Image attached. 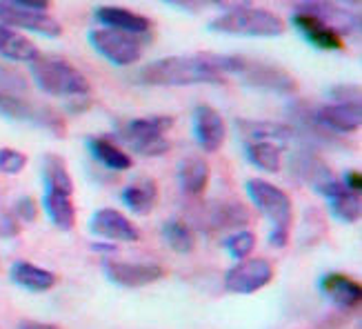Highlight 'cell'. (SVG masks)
<instances>
[{"mask_svg": "<svg viewBox=\"0 0 362 329\" xmlns=\"http://www.w3.org/2000/svg\"><path fill=\"white\" fill-rule=\"evenodd\" d=\"M243 56L229 54H194L169 56L153 60L138 71V83L149 87H187V85H216L225 83L229 74L238 76L243 69Z\"/></svg>", "mask_w": 362, "mask_h": 329, "instance_id": "obj_1", "label": "cell"}, {"mask_svg": "<svg viewBox=\"0 0 362 329\" xmlns=\"http://www.w3.org/2000/svg\"><path fill=\"white\" fill-rule=\"evenodd\" d=\"M245 187L251 202L272 221L269 245H274L276 249L287 247L291 223H293V202L289 194L285 190H280L278 185L267 183L262 178H251L247 180Z\"/></svg>", "mask_w": 362, "mask_h": 329, "instance_id": "obj_2", "label": "cell"}, {"mask_svg": "<svg viewBox=\"0 0 362 329\" xmlns=\"http://www.w3.org/2000/svg\"><path fill=\"white\" fill-rule=\"evenodd\" d=\"M31 65V78L40 91L49 96H67V98H85L91 91L87 76L76 69L71 62L58 56H38Z\"/></svg>", "mask_w": 362, "mask_h": 329, "instance_id": "obj_3", "label": "cell"}, {"mask_svg": "<svg viewBox=\"0 0 362 329\" xmlns=\"http://www.w3.org/2000/svg\"><path fill=\"white\" fill-rule=\"evenodd\" d=\"M211 31L227 36H247V38H278L285 31V23L280 16L260 7H240L225 11L209 23Z\"/></svg>", "mask_w": 362, "mask_h": 329, "instance_id": "obj_4", "label": "cell"}, {"mask_svg": "<svg viewBox=\"0 0 362 329\" xmlns=\"http://www.w3.org/2000/svg\"><path fill=\"white\" fill-rule=\"evenodd\" d=\"M174 127L171 116H147V118H132L118 127V138L129 149L140 156H163L171 149L167 132Z\"/></svg>", "mask_w": 362, "mask_h": 329, "instance_id": "obj_5", "label": "cell"}, {"mask_svg": "<svg viewBox=\"0 0 362 329\" xmlns=\"http://www.w3.org/2000/svg\"><path fill=\"white\" fill-rule=\"evenodd\" d=\"M0 116H5L9 120H18V122L38 125V127L52 132L54 136H60V138L67 134V125L56 109L21 98L18 93L0 91Z\"/></svg>", "mask_w": 362, "mask_h": 329, "instance_id": "obj_6", "label": "cell"}, {"mask_svg": "<svg viewBox=\"0 0 362 329\" xmlns=\"http://www.w3.org/2000/svg\"><path fill=\"white\" fill-rule=\"evenodd\" d=\"M89 42L105 60L114 62L118 67H132L143 56L140 38L122 34L116 29H93L89 31Z\"/></svg>", "mask_w": 362, "mask_h": 329, "instance_id": "obj_7", "label": "cell"}, {"mask_svg": "<svg viewBox=\"0 0 362 329\" xmlns=\"http://www.w3.org/2000/svg\"><path fill=\"white\" fill-rule=\"evenodd\" d=\"M240 81L254 89H262V91H274V93H282V96H289V93L298 91V81L278 65H272V62H260V60H249L245 58L243 69H240Z\"/></svg>", "mask_w": 362, "mask_h": 329, "instance_id": "obj_8", "label": "cell"}, {"mask_svg": "<svg viewBox=\"0 0 362 329\" xmlns=\"http://www.w3.org/2000/svg\"><path fill=\"white\" fill-rule=\"evenodd\" d=\"M251 221L249 209L238 200H216L207 202L196 212V225L207 231H225V229H238L247 227Z\"/></svg>", "mask_w": 362, "mask_h": 329, "instance_id": "obj_9", "label": "cell"}, {"mask_svg": "<svg viewBox=\"0 0 362 329\" xmlns=\"http://www.w3.org/2000/svg\"><path fill=\"white\" fill-rule=\"evenodd\" d=\"M274 280V265L267 258H243L225 274V289L231 294H254Z\"/></svg>", "mask_w": 362, "mask_h": 329, "instance_id": "obj_10", "label": "cell"}, {"mask_svg": "<svg viewBox=\"0 0 362 329\" xmlns=\"http://www.w3.org/2000/svg\"><path fill=\"white\" fill-rule=\"evenodd\" d=\"M105 276L120 287H147L158 283L165 270L156 262H134V260H105Z\"/></svg>", "mask_w": 362, "mask_h": 329, "instance_id": "obj_11", "label": "cell"}, {"mask_svg": "<svg viewBox=\"0 0 362 329\" xmlns=\"http://www.w3.org/2000/svg\"><path fill=\"white\" fill-rule=\"evenodd\" d=\"M0 25L11 27L16 31H21V29L34 31V34L45 36V38H60L62 36V25L47 11L0 5Z\"/></svg>", "mask_w": 362, "mask_h": 329, "instance_id": "obj_12", "label": "cell"}, {"mask_svg": "<svg viewBox=\"0 0 362 329\" xmlns=\"http://www.w3.org/2000/svg\"><path fill=\"white\" fill-rule=\"evenodd\" d=\"M194 136L202 151L214 154L225 145L227 140V122L209 105H198L194 109Z\"/></svg>", "mask_w": 362, "mask_h": 329, "instance_id": "obj_13", "label": "cell"}, {"mask_svg": "<svg viewBox=\"0 0 362 329\" xmlns=\"http://www.w3.org/2000/svg\"><path fill=\"white\" fill-rule=\"evenodd\" d=\"M89 229L91 233H96V236L112 241V243H138L140 241V231L129 218L120 214L118 209H109V207L98 209L91 216Z\"/></svg>", "mask_w": 362, "mask_h": 329, "instance_id": "obj_14", "label": "cell"}, {"mask_svg": "<svg viewBox=\"0 0 362 329\" xmlns=\"http://www.w3.org/2000/svg\"><path fill=\"white\" fill-rule=\"evenodd\" d=\"M300 9L320 18L327 27H332L340 38L360 34V16H356L354 11L344 9L336 3H329V0H309Z\"/></svg>", "mask_w": 362, "mask_h": 329, "instance_id": "obj_15", "label": "cell"}, {"mask_svg": "<svg viewBox=\"0 0 362 329\" xmlns=\"http://www.w3.org/2000/svg\"><path fill=\"white\" fill-rule=\"evenodd\" d=\"M313 116L327 132L334 134H351L362 125L360 103H332L313 109Z\"/></svg>", "mask_w": 362, "mask_h": 329, "instance_id": "obj_16", "label": "cell"}, {"mask_svg": "<svg viewBox=\"0 0 362 329\" xmlns=\"http://www.w3.org/2000/svg\"><path fill=\"white\" fill-rule=\"evenodd\" d=\"M293 25L313 47H318V50H325V52H340L342 50V38L332 27H327L320 18H316L313 13L305 11V9L296 11Z\"/></svg>", "mask_w": 362, "mask_h": 329, "instance_id": "obj_17", "label": "cell"}, {"mask_svg": "<svg viewBox=\"0 0 362 329\" xmlns=\"http://www.w3.org/2000/svg\"><path fill=\"white\" fill-rule=\"evenodd\" d=\"M318 194H322L329 205H332V212L336 218L344 223H358L360 214H362V205H360V194L349 192L338 178H332L329 183H325Z\"/></svg>", "mask_w": 362, "mask_h": 329, "instance_id": "obj_18", "label": "cell"}, {"mask_svg": "<svg viewBox=\"0 0 362 329\" xmlns=\"http://www.w3.org/2000/svg\"><path fill=\"white\" fill-rule=\"evenodd\" d=\"M96 18L107 25V29H116L122 31V34H129V36H147L151 23L145 16H140L132 9H124V7H98L96 9Z\"/></svg>", "mask_w": 362, "mask_h": 329, "instance_id": "obj_19", "label": "cell"}, {"mask_svg": "<svg viewBox=\"0 0 362 329\" xmlns=\"http://www.w3.org/2000/svg\"><path fill=\"white\" fill-rule=\"evenodd\" d=\"M325 296L342 309H356L362 301V285L344 274H327L320 280Z\"/></svg>", "mask_w": 362, "mask_h": 329, "instance_id": "obj_20", "label": "cell"}, {"mask_svg": "<svg viewBox=\"0 0 362 329\" xmlns=\"http://www.w3.org/2000/svg\"><path fill=\"white\" fill-rule=\"evenodd\" d=\"M235 127H238L240 136L247 138L249 143L254 140H269V143L285 145L291 138H296V132L291 125L285 122H269V120H235Z\"/></svg>", "mask_w": 362, "mask_h": 329, "instance_id": "obj_21", "label": "cell"}, {"mask_svg": "<svg viewBox=\"0 0 362 329\" xmlns=\"http://www.w3.org/2000/svg\"><path fill=\"white\" fill-rule=\"evenodd\" d=\"M9 276L16 285L27 292H49L58 283V276L54 272L38 267V265L27 262V260L13 262L9 270Z\"/></svg>", "mask_w": 362, "mask_h": 329, "instance_id": "obj_22", "label": "cell"}, {"mask_svg": "<svg viewBox=\"0 0 362 329\" xmlns=\"http://www.w3.org/2000/svg\"><path fill=\"white\" fill-rule=\"evenodd\" d=\"M291 171L296 178H300L303 183H309L313 190H320L325 183H329L332 178H336L332 174V169H329L316 154L311 151H298L293 154L291 158Z\"/></svg>", "mask_w": 362, "mask_h": 329, "instance_id": "obj_23", "label": "cell"}, {"mask_svg": "<svg viewBox=\"0 0 362 329\" xmlns=\"http://www.w3.org/2000/svg\"><path fill=\"white\" fill-rule=\"evenodd\" d=\"M209 178H211L209 163L198 158V156H189V158H185L178 165V183L187 196L194 198L202 196L209 185Z\"/></svg>", "mask_w": 362, "mask_h": 329, "instance_id": "obj_24", "label": "cell"}, {"mask_svg": "<svg viewBox=\"0 0 362 329\" xmlns=\"http://www.w3.org/2000/svg\"><path fill=\"white\" fill-rule=\"evenodd\" d=\"M122 202L127 205L129 212L138 216H147L153 212L156 202H158V185L153 178H138L132 185L124 187L122 192Z\"/></svg>", "mask_w": 362, "mask_h": 329, "instance_id": "obj_25", "label": "cell"}, {"mask_svg": "<svg viewBox=\"0 0 362 329\" xmlns=\"http://www.w3.org/2000/svg\"><path fill=\"white\" fill-rule=\"evenodd\" d=\"M0 56L13 62H34L40 56V50L21 31L0 25Z\"/></svg>", "mask_w": 362, "mask_h": 329, "instance_id": "obj_26", "label": "cell"}, {"mask_svg": "<svg viewBox=\"0 0 362 329\" xmlns=\"http://www.w3.org/2000/svg\"><path fill=\"white\" fill-rule=\"evenodd\" d=\"M45 212L49 216V221L62 229L69 231L76 225V205L71 200V194H62V192H45Z\"/></svg>", "mask_w": 362, "mask_h": 329, "instance_id": "obj_27", "label": "cell"}, {"mask_svg": "<svg viewBox=\"0 0 362 329\" xmlns=\"http://www.w3.org/2000/svg\"><path fill=\"white\" fill-rule=\"evenodd\" d=\"M89 151L93 154L100 165H105L107 169H114V171H127L134 167L132 156L120 149L116 143H112L109 138H91L89 140Z\"/></svg>", "mask_w": 362, "mask_h": 329, "instance_id": "obj_28", "label": "cell"}, {"mask_svg": "<svg viewBox=\"0 0 362 329\" xmlns=\"http://www.w3.org/2000/svg\"><path fill=\"white\" fill-rule=\"evenodd\" d=\"M42 178L47 185V192H62L74 196V180L69 176V169L65 161L56 154H47L42 158Z\"/></svg>", "mask_w": 362, "mask_h": 329, "instance_id": "obj_29", "label": "cell"}, {"mask_svg": "<svg viewBox=\"0 0 362 329\" xmlns=\"http://www.w3.org/2000/svg\"><path fill=\"white\" fill-rule=\"evenodd\" d=\"M247 158L258 169L278 174L282 167V145L269 143V140H254V143H247Z\"/></svg>", "mask_w": 362, "mask_h": 329, "instance_id": "obj_30", "label": "cell"}, {"mask_svg": "<svg viewBox=\"0 0 362 329\" xmlns=\"http://www.w3.org/2000/svg\"><path fill=\"white\" fill-rule=\"evenodd\" d=\"M163 238L176 254H192L196 247V233L192 225H187L180 218H171L163 225Z\"/></svg>", "mask_w": 362, "mask_h": 329, "instance_id": "obj_31", "label": "cell"}, {"mask_svg": "<svg viewBox=\"0 0 362 329\" xmlns=\"http://www.w3.org/2000/svg\"><path fill=\"white\" fill-rule=\"evenodd\" d=\"M225 247H227V252L233 256V258H247L251 252H254V247H256V233L254 231H247V229H240V231H235L231 233V236L225 241Z\"/></svg>", "mask_w": 362, "mask_h": 329, "instance_id": "obj_32", "label": "cell"}, {"mask_svg": "<svg viewBox=\"0 0 362 329\" xmlns=\"http://www.w3.org/2000/svg\"><path fill=\"white\" fill-rule=\"evenodd\" d=\"M27 167V156L18 149H9L3 147L0 149V174H9L16 176Z\"/></svg>", "mask_w": 362, "mask_h": 329, "instance_id": "obj_33", "label": "cell"}, {"mask_svg": "<svg viewBox=\"0 0 362 329\" xmlns=\"http://www.w3.org/2000/svg\"><path fill=\"white\" fill-rule=\"evenodd\" d=\"M16 216L21 218V221L25 223H34L36 221V216H38V205H36V200L31 198V196H23L16 200V207H13Z\"/></svg>", "mask_w": 362, "mask_h": 329, "instance_id": "obj_34", "label": "cell"}, {"mask_svg": "<svg viewBox=\"0 0 362 329\" xmlns=\"http://www.w3.org/2000/svg\"><path fill=\"white\" fill-rule=\"evenodd\" d=\"M329 96H332L336 103H360V87H356V85L332 87Z\"/></svg>", "mask_w": 362, "mask_h": 329, "instance_id": "obj_35", "label": "cell"}, {"mask_svg": "<svg viewBox=\"0 0 362 329\" xmlns=\"http://www.w3.org/2000/svg\"><path fill=\"white\" fill-rule=\"evenodd\" d=\"M0 5L18 7V9H34V11H47L52 0H0Z\"/></svg>", "mask_w": 362, "mask_h": 329, "instance_id": "obj_36", "label": "cell"}, {"mask_svg": "<svg viewBox=\"0 0 362 329\" xmlns=\"http://www.w3.org/2000/svg\"><path fill=\"white\" fill-rule=\"evenodd\" d=\"M16 233H18V223H16V218H11L9 214H0V236L11 238Z\"/></svg>", "mask_w": 362, "mask_h": 329, "instance_id": "obj_37", "label": "cell"}, {"mask_svg": "<svg viewBox=\"0 0 362 329\" xmlns=\"http://www.w3.org/2000/svg\"><path fill=\"white\" fill-rule=\"evenodd\" d=\"M342 185L347 187L349 192H356V194H360V190H362V174H360V171H356V169L347 171V174H344V180H342Z\"/></svg>", "mask_w": 362, "mask_h": 329, "instance_id": "obj_38", "label": "cell"}, {"mask_svg": "<svg viewBox=\"0 0 362 329\" xmlns=\"http://www.w3.org/2000/svg\"><path fill=\"white\" fill-rule=\"evenodd\" d=\"M209 3L218 5V7H225L227 11L231 9H240V7H249L251 0H209Z\"/></svg>", "mask_w": 362, "mask_h": 329, "instance_id": "obj_39", "label": "cell"}, {"mask_svg": "<svg viewBox=\"0 0 362 329\" xmlns=\"http://www.w3.org/2000/svg\"><path fill=\"white\" fill-rule=\"evenodd\" d=\"M165 3L174 5L178 9H185V11H198L200 9V0H165Z\"/></svg>", "mask_w": 362, "mask_h": 329, "instance_id": "obj_40", "label": "cell"}, {"mask_svg": "<svg viewBox=\"0 0 362 329\" xmlns=\"http://www.w3.org/2000/svg\"><path fill=\"white\" fill-rule=\"evenodd\" d=\"M18 329H60L58 325L52 323H36V321H25L18 325Z\"/></svg>", "mask_w": 362, "mask_h": 329, "instance_id": "obj_41", "label": "cell"}, {"mask_svg": "<svg viewBox=\"0 0 362 329\" xmlns=\"http://www.w3.org/2000/svg\"><path fill=\"white\" fill-rule=\"evenodd\" d=\"M347 3H351V5H360V0H347Z\"/></svg>", "mask_w": 362, "mask_h": 329, "instance_id": "obj_42", "label": "cell"}]
</instances>
